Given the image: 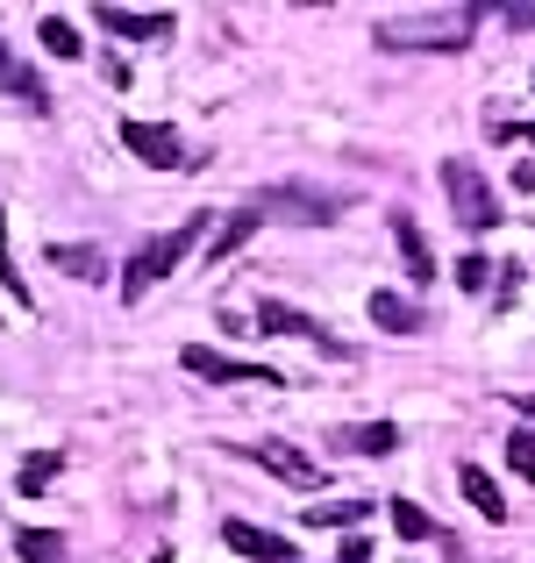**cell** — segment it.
I'll use <instances>...</instances> for the list:
<instances>
[{
    "mask_svg": "<svg viewBox=\"0 0 535 563\" xmlns=\"http://www.w3.org/2000/svg\"><path fill=\"white\" fill-rule=\"evenodd\" d=\"M207 229H215V214H186V221H178V229L151 235V243H143L137 257H129V272H122V300L137 307L143 292L157 286V278H172L178 264H186V250H193V243H207Z\"/></svg>",
    "mask_w": 535,
    "mask_h": 563,
    "instance_id": "cell-1",
    "label": "cell"
},
{
    "mask_svg": "<svg viewBox=\"0 0 535 563\" xmlns=\"http://www.w3.org/2000/svg\"><path fill=\"white\" fill-rule=\"evenodd\" d=\"M471 29H479V8H436V14H422V22H407V29L379 22V43L385 51H465Z\"/></svg>",
    "mask_w": 535,
    "mask_h": 563,
    "instance_id": "cell-2",
    "label": "cell"
},
{
    "mask_svg": "<svg viewBox=\"0 0 535 563\" xmlns=\"http://www.w3.org/2000/svg\"><path fill=\"white\" fill-rule=\"evenodd\" d=\"M443 192H450V207H457V221H465L471 235H485V229H500V192L485 186V172L471 165V157H443Z\"/></svg>",
    "mask_w": 535,
    "mask_h": 563,
    "instance_id": "cell-3",
    "label": "cell"
},
{
    "mask_svg": "<svg viewBox=\"0 0 535 563\" xmlns=\"http://www.w3.org/2000/svg\"><path fill=\"white\" fill-rule=\"evenodd\" d=\"M250 214H258V221L272 214V221H307V229H329V221L343 214V200H336V192H321V186H264Z\"/></svg>",
    "mask_w": 535,
    "mask_h": 563,
    "instance_id": "cell-4",
    "label": "cell"
},
{
    "mask_svg": "<svg viewBox=\"0 0 535 563\" xmlns=\"http://www.w3.org/2000/svg\"><path fill=\"white\" fill-rule=\"evenodd\" d=\"M178 364H186L193 378H215V385H286L272 372V364H243V357H221L215 343H186L178 350Z\"/></svg>",
    "mask_w": 535,
    "mask_h": 563,
    "instance_id": "cell-5",
    "label": "cell"
},
{
    "mask_svg": "<svg viewBox=\"0 0 535 563\" xmlns=\"http://www.w3.org/2000/svg\"><path fill=\"white\" fill-rule=\"evenodd\" d=\"M258 335H301V343H315L321 357H350L343 335H329L315 314H301V307H286V300H258Z\"/></svg>",
    "mask_w": 535,
    "mask_h": 563,
    "instance_id": "cell-6",
    "label": "cell"
},
{
    "mask_svg": "<svg viewBox=\"0 0 535 563\" xmlns=\"http://www.w3.org/2000/svg\"><path fill=\"white\" fill-rule=\"evenodd\" d=\"M236 450H243L250 464H264L279 485H293V493H315L321 485V464L307 450H293V442H236Z\"/></svg>",
    "mask_w": 535,
    "mask_h": 563,
    "instance_id": "cell-7",
    "label": "cell"
},
{
    "mask_svg": "<svg viewBox=\"0 0 535 563\" xmlns=\"http://www.w3.org/2000/svg\"><path fill=\"white\" fill-rule=\"evenodd\" d=\"M122 143H129V157H143L151 172L200 165V157H186V143H178V129H172V122H122Z\"/></svg>",
    "mask_w": 535,
    "mask_h": 563,
    "instance_id": "cell-8",
    "label": "cell"
},
{
    "mask_svg": "<svg viewBox=\"0 0 535 563\" xmlns=\"http://www.w3.org/2000/svg\"><path fill=\"white\" fill-rule=\"evenodd\" d=\"M221 542L250 563H301V550H293L286 536H272V528H258V521H221Z\"/></svg>",
    "mask_w": 535,
    "mask_h": 563,
    "instance_id": "cell-9",
    "label": "cell"
},
{
    "mask_svg": "<svg viewBox=\"0 0 535 563\" xmlns=\"http://www.w3.org/2000/svg\"><path fill=\"white\" fill-rule=\"evenodd\" d=\"M100 29H108V36H122V43H165L172 36V14L157 8V14H137V8H114V0H100Z\"/></svg>",
    "mask_w": 535,
    "mask_h": 563,
    "instance_id": "cell-10",
    "label": "cell"
},
{
    "mask_svg": "<svg viewBox=\"0 0 535 563\" xmlns=\"http://www.w3.org/2000/svg\"><path fill=\"white\" fill-rule=\"evenodd\" d=\"M385 229H393L400 257H407V278H414V286H428V278H436V250H428V235L414 229V214H385Z\"/></svg>",
    "mask_w": 535,
    "mask_h": 563,
    "instance_id": "cell-11",
    "label": "cell"
},
{
    "mask_svg": "<svg viewBox=\"0 0 535 563\" xmlns=\"http://www.w3.org/2000/svg\"><path fill=\"white\" fill-rule=\"evenodd\" d=\"M0 93H14V100H29V108H51V93H43V79L22 65V57L0 43Z\"/></svg>",
    "mask_w": 535,
    "mask_h": 563,
    "instance_id": "cell-12",
    "label": "cell"
},
{
    "mask_svg": "<svg viewBox=\"0 0 535 563\" xmlns=\"http://www.w3.org/2000/svg\"><path fill=\"white\" fill-rule=\"evenodd\" d=\"M371 321H379L385 335H414L422 329V307H414L407 292H371Z\"/></svg>",
    "mask_w": 535,
    "mask_h": 563,
    "instance_id": "cell-13",
    "label": "cell"
},
{
    "mask_svg": "<svg viewBox=\"0 0 535 563\" xmlns=\"http://www.w3.org/2000/svg\"><path fill=\"white\" fill-rule=\"evenodd\" d=\"M457 485H465V499H471V507H479V521H507V499H500V485L493 478H485V471L479 464H465V471H457Z\"/></svg>",
    "mask_w": 535,
    "mask_h": 563,
    "instance_id": "cell-14",
    "label": "cell"
},
{
    "mask_svg": "<svg viewBox=\"0 0 535 563\" xmlns=\"http://www.w3.org/2000/svg\"><path fill=\"white\" fill-rule=\"evenodd\" d=\"M65 550H72V542L57 536V528H14V556H22V563H72Z\"/></svg>",
    "mask_w": 535,
    "mask_h": 563,
    "instance_id": "cell-15",
    "label": "cell"
},
{
    "mask_svg": "<svg viewBox=\"0 0 535 563\" xmlns=\"http://www.w3.org/2000/svg\"><path fill=\"white\" fill-rule=\"evenodd\" d=\"M57 471H65V450H36V456H22V471H14V493H22V499H36L43 485L57 478Z\"/></svg>",
    "mask_w": 535,
    "mask_h": 563,
    "instance_id": "cell-16",
    "label": "cell"
},
{
    "mask_svg": "<svg viewBox=\"0 0 535 563\" xmlns=\"http://www.w3.org/2000/svg\"><path fill=\"white\" fill-rule=\"evenodd\" d=\"M343 450L350 456H393L400 450V428L393 421H364V428H350V435H343Z\"/></svg>",
    "mask_w": 535,
    "mask_h": 563,
    "instance_id": "cell-17",
    "label": "cell"
},
{
    "mask_svg": "<svg viewBox=\"0 0 535 563\" xmlns=\"http://www.w3.org/2000/svg\"><path fill=\"white\" fill-rule=\"evenodd\" d=\"M250 235H258V214H250V207H243V214H229V221H221V229H215V243H207V257H215V264H229L236 250L250 243Z\"/></svg>",
    "mask_w": 535,
    "mask_h": 563,
    "instance_id": "cell-18",
    "label": "cell"
},
{
    "mask_svg": "<svg viewBox=\"0 0 535 563\" xmlns=\"http://www.w3.org/2000/svg\"><path fill=\"white\" fill-rule=\"evenodd\" d=\"M51 264L72 272V278H100V272H108V257H100L94 243H51Z\"/></svg>",
    "mask_w": 535,
    "mask_h": 563,
    "instance_id": "cell-19",
    "label": "cell"
},
{
    "mask_svg": "<svg viewBox=\"0 0 535 563\" xmlns=\"http://www.w3.org/2000/svg\"><path fill=\"white\" fill-rule=\"evenodd\" d=\"M371 514V499H321V507H307V528H357Z\"/></svg>",
    "mask_w": 535,
    "mask_h": 563,
    "instance_id": "cell-20",
    "label": "cell"
},
{
    "mask_svg": "<svg viewBox=\"0 0 535 563\" xmlns=\"http://www.w3.org/2000/svg\"><path fill=\"white\" fill-rule=\"evenodd\" d=\"M36 36H43V51H51V57H79V51H86V43H79V29H72L65 14H43V29H36Z\"/></svg>",
    "mask_w": 535,
    "mask_h": 563,
    "instance_id": "cell-21",
    "label": "cell"
},
{
    "mask_svg": "<svg viewBox=\"0 0 535 563\" xmlns=\"http://www.w3.org/2000/svg\"><path fill=\"white\" fill-rule=\"evenodd\" d=\"M0 292H14V307H29V286L14 272V250H8V207H0Z\"/></svg>",
    "mask_w": 535,
    "mask_h": 563,
    "instance_id": "cell-22",
    "label": "cell"
},
{
    "mask_svg": "<svg viewBox=\"0 0 535 563\" xmlns=\"http://www.w3.org/2000/svg\"><path fill=\"white\" fill-rule=\"evenodd\" d=\"M385 507H393V528H400V536H407V542H422V536H436V521H428V514H422V507H414V499H385Z\"/></svg>",
    "mask_w": 535,
    "mask_h": 563,
    "instance_id": "cell-23",
    "label": "cell"
},
{
    "mask_svg": "<svg viewBox=\"0 0 535 563\" xmlns=\"http://www.w3.org/2000/svg\"><path fill=\"white\" fill-rule=\"evenodd\" d=\"M507 464H514V478L535 485V428H514L507 435Z\"/></svg>",
    "mask_w": 535,
    "mask_h": 563,
    "instance_id": "cell-24",
    "label": "cell"
},
{
    "mask_svg": "<svg viewBox=\"0 0 535 563\" xmlns=\"http://www.w3.org/2000/svg\"><path fill=\"white\" fill-rule=\"evenodd\" d=\"M450 272H457V286H465V292H485V286H493V264H485L479 250H465V257H457Z\"/></svg>",
    "mask_w": 535,
    "mask_h": 563,
    "instance_id": "cell-25",
    "label": "cell"
},
{
    "mask_svg": "<svg viewBox=\"0 0 535 563\" xmlns=\"http://www.w3.org/2000/svg\"><path fill=\"white\" fill-rule=\"evenodd\" d=\"M507 14V29H535V0H514V8H500Z\"/></svg>",
    "mask_w": 535,
    "mask_h": 563,
    "instance_id": "cell-26",
    "label": "cell"
},
{
    "mask_svg": "<svg viewBox=\"0 0 535 563\" xmlns=\"http://www.w3.org/2000/svg\"><path fill=\"white\" fill-rule=\"evenodd\" d=\"M336 563H371V542H364V536H350L343 550H336Z\"/></svg>",
    "mask_w": 535,
    "mask_h": 563,
    "instance_id": "cell-27",
    "label": "cell"
},
{
    "mask_svg": "<svg viewBox=\"0 0 535 563\" xmlns=\"http://www.w3.org/2000/svg\"><path fill=\"white\" fill-rule=\"evenodd\" d=\"M514 186H522V192H535V165H528V157L514 165Z\"/></svg>",
    "mask_w": 535,
    "mask_h": 563,
    "instance_id": "cell-28",
    "label": "cell"
},
{
    "mask_svg": "<svg viewBox=\"0 0 535 563\" xmlns=\"http://www.w3.org/2000/svg\"><path fill=\"white\" fill-rule=\"evenodd\" d=\"M528 143H535V122H528Z\"/></svg>",
    "mask_w": 535,
    "mask_h": 563,
    "instance_id": "cell-29",
    "label": "cell"
}]
</instances>
